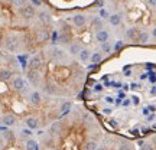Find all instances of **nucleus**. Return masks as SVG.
Wrapping results in <instances>:
<instances>
[{"label":"nucleus","instance_id":"b1692460","mask_svg":"<svg viewBox=\"0 0 156 150\" xmlns=\"http://www.w3.org/2000/svg\"><path fill=\"white\" fill-rule=\"evenodd\" d=\"M26 150H39V145L38 141H35L34 139H28L26 140Z\"/></svg>","mask_w":156,"mask_h":150},{"label":"nucleus","instance_id":"1a4fd4ad","mask_svg":"<svg viewBox=\"0 0 156 150\" xmlns=\"http://www.w3.org/2000/svg\"><path fill=\"white\" fill-rule=\"evenodd\" d=\"M38 19L42 25H51V22H52V16H51V13L48 10H39Z\"/></svg>","mask_w":156,"mask_h":150},{"label":"nucleus","instance_id":"0eeeda50","mask_svg":"<svg viewBox=\"0 0 156 150\" xmlns=\"http://www.w3.org/2000/svg\"><path fill=\"white\" fill-rule=\"evenodd\" d=\"M26 75H28L29 82L32 84L34 87H39V85H41V74H39V71H32V69H28Z\"/></svg>","mask_w":156,"mask_h":150},{"label":"nucleus","instance_id":"f8f14e48","mask_svg":"<svg viewBox=\"0 0 156 150\" xmlns=\"http://www.w3.org/2000/svg\"><path fill=\"white\" fill-rule=\"evenodd\" d=\"M62 128H64L62 121H54L52 124H51V127H49L51 136H59V134L62 133Z\"/></svg>","mask_w":156,"mask_h":150},{"label":"nucleus","instance_id":"f03ea898","mask_svg":"<svg viewBox=\"0 0 156 150\" xmlns=\"http://www.w3.org/2000/svg\"><path fill=\"white\" fill-rule=\"evenodd\" d=\"M19 15L25 20H32V19L36 17V10H35V7L30 3H26L25 6H22L19 9Z\"/></svg>","mask_w":156,"mask_h":150},{"label":"nucleus","instance_id":"20e7f679","mask_svg":"<svg viewBox=\"0 0 156 150\" xmlns=\"http://www.w3.org/2000/svg\"><path fill=\"white\" fill-rule=\"evenodd\" d=\"M42 67H44V59L41 55H34L28 62V68L32 71H39Z\"/></svg>","mask_w":156,"mask_h":150},{"label":"nucleus","instance_id":"49530a36","mask_svg":"<svg viewBox=\"0 0 156 150\" xmlns=\"http://www.w3.org/2000/svg\"><path fill=\"white\" fill-rule=\"evenodd\" d=\"M3 58H5V56H3V54H2V52H0V62L3 61Z\"/></svg>","mask_w":156,"mask_h":150},{"label":"nucleus","instance_id":"e433bc0d","mask_svg":"<svg viewBox=\"0 0 156 150\" xmlns=\"http://www.w3.org/2000/svg\"><path fill=\"white\" fill-rule=\"evenodd\" d=\"M112 108H104V110H103V113H104V114H112Z\"/></svg>","mask_w":156,"mask_h":150},{"label":"nucleus","instance_id":"c9c22d12","mask_svg":"<svg viewBox=\"0 0 156 150\" xmlns=\"http://www.w3.org/2000/svg\"><path fill=\"white\" fill-rule=\"evenodd\" d=\"M122 45H123V42H122V40H119V42H117V45H116V48H114V49H116V51H119V49H120V48H122Z\"/></svg>","mask_w":156,"mask_h":150},{"label":"nucleus","instance_id":"a878e982","mask_svg":"<svg viewBox=\"0 0 156 150\" xmlns=\"http://www.w3.org/2000/svg\"><path fill=\"white\" fill-rule=\"evenodd\" d=\"M3 139H5V141H7V143H12V141H15V134H13V131H10V130H6L5 134H3Z\"/></svg>","mask_w":156,"mask_h":150},{"label":"nucleus","instance_id":"4be33fe9","mask_svg":"<svg viewBox=\"0 0 156 150\" xmlns=\"http://www.w3.org/2000/svg\"><path fill=\"white\" fill-rule=\"evenodd\" d=\"M90 61H91V64H94V65L100 64V62L103 61V54H101L100 51L93 52V55H91V58H90Z\"/></svg>","mask_w":156,"mask_h":150},{"label":"nucleus","instance_id":"aec40b11","mask_svg":"<svg viewBox=\"0 0 156 150\" xmlns=\"http://www.w3.org/2000/svg\"><path fill=\"white\" fill-rule=\"evenodd\" d=\"M71 108H73V103L71 101H64L61 104V107H59V111H61V117L67 116V114H69L71 113Z\"/></svg>","mask_w":156,"mask_h":150},{"label":"nucleus","instance_id":"39448f33","mask_svg":"<svg viewBox=\"0 0 156 150\" xmlns=\"http://www.w3.org/2000/svg\"><path fill=\"white\" fill-rule=\"evenodd\" d=\"M71 22H73V25L75 28L81 29L87 25V16L84 13H75V15L71 16Z\"/></svg>","mask_w":156,"mask_h":150},{"label":"nucleus","instance_id":"a19ab883","mask_svg":"<svg viewBox=\"0 0 156 150\" xmlns=\"http://www.w3.org/2000/svg\"><path fill=\"white\" fill-rule=\"evenodd\" d=\"M149 79H151L152 82H156V77H155V74H152V77L149 78Z\"/></svg>","mask_w":156,"mask_h":150},{"label":"nucleus","instance_id":"ddd939ff","mask_svg":"<svg viewBox=\"0 0 156 150\" xmlns=\"http://www.w3.org/2000/svg\"><path fill=\"white\" fill-rule=\"evenodd\" d=\"M84 46L80 42H71L69 44V46H68V52H69V55H73V56H77L80 52H81V49H83Z\"/></svg>","mask_w":156,"mask_h":150},{"label":"nucleus","instance_id":"7c9ffc66","mask_svg":"<svg viewBox=\"0 0 156 150\" xmlns=\"http://www.w3.org/2000/svg\"><path fill=\"white\" fill-rule=\"evenodd\" d=\"M108 17H110V15H108L104 9H101L100 10V19H107V20H108Z\"/></svg>","mask_w":156,"mask_h":150},{"label":"nucleus","instance_id":"de8ad7c7","mask_svg":"<svg viewBox=\"0 0 156 150\" xmlns=\"http://www.w3.org/2000/svg\"><path fill=\"white\" fill-rule=\"evenodd\" d=\"M0 150H2V149H0Z\"/></svg>","mask_w":156,"mask_h":150},{"label":"nucleus","instance_id":"6e6552de","mask_svg":"<svg viewBox=\"0 0 156 150\" xmlns=\"http://www.w3.org/2000/svg\"><path fill=\"white\" fill-rule=\"evenodd\" d=\"M2 124L5 126V127H12V126H15L17 121V118L15 114H10V113H7V114H3V117H2Z\"/></svg>","mask_w":156,"mask_h":150},{"label":"nucleus","instance_id":"6ab92c4d","mask_svg":"<svg viewBox=\"0 0 156 150\" xmlns=\"http://www.w3.org/2000/svg\"><path fill=\"white\" fill-rule=\"evenodd\" d=\"M91 55H93L91 49H88V48H83L81 52L78 54V59H80L81 62H88V59L91 58Z\"/></svg>","mask_w":156,"mask_h":150},{"label":"nucleus","instance_id":"ea45409f","mask_svg":"<svg viewBox=\"0 0 156 150\" xmlns=\"http://www.w3.org/2000/svg\"><path fill=\"white\" fill-rule=\"evenodd\" d=\"M152 36H153V38L156 39V26L153 29H152Z\"/></svg>","mask_w":156,"mask_h":150},{"label":"nucleus","instance_id":"412c9836","mask_svg":"<svg viewBox=\"0 0 156 150\" xmlns=\"http://www.w3.org/2000/svg\"><path fill=\"white\" fill-rule=\"evenodd\" d=\"M119 150H134V146L130 140L123 137V139L120 140V143H119Z\"/></svg>","mask_w":156,"mask_h":150},{"label":"nucleus","instance_id":"79ce46f5","mask_svg":"<svg viewBox=\"0 0 156 150\" xmlns=\"http://www.w3.org/2000/svg\"><path fill=\"white\" fill-rule=\"evenodd\" d=\"M147 110H151V111H155L156 107H155V106H149V107H147Z\"/></svg>","mask_w":156,"mask_h":150},{"label":"nucleus","instance_id":"72a5a7b5","mask_svg":"<svg viewBox=\"0 0 156 150\" xmlns=\"http://www.w3.org/2000/svg\"><path fill=\"white\" fill-rule=\"evenodd\" d=\"M132 98H133V104H134V106H137V104L140 103V100H139V97H137V95H133Z\"/></svg>","mask_w":156,"mask_h":150},{"label":"nucleus","instance_id":"bb28decb","mask_svg":"<svg viewBox=\"0 0 156 150\" xmlns=\"http://www.w3.org/2000/svg\"><path fill=\"white\" fill-rule=\"evenodd\" d=\"M97 143H95L94 140H91V141H87L85 146H84V150H97Z\"/></svg>","mask_w":156,"mask_h":150},{"label":"nucleus","instance_id":"c756f323","mask_svg":"<svg viewBox=\"0 0 156 150\" xmlns=\"http://www.w3.org/2000/svg\"><path fill=\"white\" fill-rule=\"evenodd\" d=\"M20 133H22V136L23 137H30V136H32V130H29V128H23L22 131H20Z\"/></svg>","mask_w":156,"mask_h":150},{"label":"nucleus","instance_id":"393cba45","mask_svg":"<svg viewBox=\"0 0 156 150\" xmlns=\"http://www.w3.org/2000/svg\"><path fill=\"white\" fill-rule=\"evenodd\" d=\"M48 39H49V32H48L46 29H41V30H38V40L45 42V40H48Z\"/></svg>","mask_w":156,"mask_h":150},{"label":"nucleus","instance_id":"4c0bfd02","mask_svg":"<svg viewBox=\"0 0 156 150\" xmlns=\"http://www.w3.org/2000/svg\"><path fill=\"white\" fill-rule=\"evenodd\" d=\"M137 88H140L139 84H132V89H137Z\"/></svg>","mask_w":156,"mask_h":150},{"label":"nucleus","instance_id":"f257e3e1","mask_svg":"<svg viewBox=\"0 0 156 150\" xmlns=\"http://www.w3.org/2000/svg\"><path fill=\"white\" fill-rule=\"evenodd\" d=\"M5 49L7 52H12V54H15L19 51V46H20V42H19V39L16 36H13V35H9V36H6L5 39Z\"/></svg>","mask_w":156,"mask_h":150},{"label":"nucleus","instance_id":"423d86ee","mask_svg":"<svg viewBox=\"0 0 156 150\" xmlns=\"http://www.w3.org/2000/svg\"><path fill=\"white\" fill-rule=\"evenodd\" d=\"M95 40H97L100 45L108 44V40H110V32H108L107 29L97 30V32H95Z\"/></svg>","mask_w":156,"mask_h":150},{"label":"nucleus","instance_id":"c85d7f7f","mask_svg":"<svg viewBox=\"0 0 156 150\" xmlns=\"http://www.w3.org/2000/svg\"><path fill=\"white\" fill-rule=\"evenodd\" d=\"M100 52H106V54H110L112 52V45L110 44H104L100 46Z\"/></svg>","mask_w":156,"mask_h":150},{"label":"nucleus","instance_id":"9b49d317","mask_svg":"<svg viewBox=\"0 0 156 150\" xmlns=\"http://www.w3.org/2000/svg\"><path fill=\"white\" fill-rule=\"evenodd\" d=\"M13 79V71L9 68H0V81L2 82H7Z\"/></svg>","mask_w":156,"mask_h":150},{"label":"nucleus","instance_id":"2f4dec72","mask_svg":"<svg viewBox=\"0 0 156 150\" xmlns=\"http://www.w3.org/2000/svg\"><path fill=\"white\" fill-rule=\"evenodd\" d=\"M29 3H30V5L34 6H36V7H39V6H42V2H41V0H30V2H29Z\"/></svg>","mask_w":156,"mask_h":150},{"label":"nucleus","instance_id":"f704fd0d","mask_svg":"<svg viewBox=\"0 0 156 150\" xmlns=\"http://www.w3.org/2000/svg\"><path fill=\"white\" fill-rule=\"evenodd\" d=\"M5 145H6V141H5V139H3V136H0V149H3Z\"/></svg>","mask_w":156,"mask_h":150},{"label":"nucleus","instance_id":"7ed1b4c3","mask_svg":"<svg viewBox=\"0 0 156 150\" xmlns=\"http://www.w3.org/2000/svg\"><path fill=\"white\" fill-rule=\"evenodd\" d=\"M10 87H12V89L16 91V92H23L25 89L28 88V84H26V81H25L20 75H17V77H15L13 79H12Z\"/></svg>","mask_w":156,"mask_h":150},{"label":"nucleus","instance_id":"cd10ccee","mask_svg":"<svg viewBox=\"0 0 156 150\" xmlns=\"http://www.w3.org/2000/svg\"><path fill=\"white\" fill-rule=\"evenodd\" d=\"M140 150H155V146H153L152 141H145L142 145V147H140Z\"/></svg>","mask_w":156,"mask_h":150},{"label":"nucleus","instance_id":"473e14b6","mask_svg":"<svg viewBox=\"0 0 156 150\" xmlns=\"http://www.w3.org/2000/svg\"><path fill=\"white\" fill-rule=\"evenodd\" d=\"M110 121V126H113L114 128H117L119 127V124H117V120H114V118H112V120H108Z\"/></svg>","mask_w":156,"mask_h":150},{"label":"nucleus","instance_id":"dca6fc26","mask_svg":"<svg viewBox=\"0 0 156 150\" xmlns=\"http://www.w3.org/2000/svg\"><path fill=\"white\" fill-rule=\"evenodd\" d=\"M139 29L134 28V26H132V28L126 29V38L129 39V40H132V42H136V39H137V35H139Z\"/></svg>","mask_w":156,"mask_h":150},{"label":"nucleus","instance_id":"a18cd8bd","mask_svg":"<svg viewBox=\"0 0 156 150\" xmlns=\"http://www.w3.org/2000/svg\"><path fill=\"white\" fill-rule=\"evenodd\" d=\"M106 100H107V101H108V103H113V101H114V100H113V98H112V97H107Z\"/></svg>","mask_w":156,"mask_h":150},{"label":"nucleus","instance_id":"37998d69","mask_svg":"<svg viewBox=\"0 0 156 150\" xmlns=\"http://www.w3.org/2000/svg\"><path fill=\"white\" fill-rule=\"evenodd\" d=\"M129 104H130V101H129V100H126V101H124V103H123V106H126V107H127Z\"/></svg>","mask_w":156,"mask_h":150},{"label":"nucleus","instance_id":"f3484780","mask_svg":"<svg viewBox=\"0 0 156 150\" xmlns=\"http://www.w3.org/2000/svg\"><path fill=\"white\" fill-rule=\"evenodd\" d=\"M51 56H52L55 61H61V59L65 58V52H64L62 49H59V48L54 46V48L51 49Z\"/></svg>","mask_w":156,"mask_h":150},{"label":"nucleus","instance_id":"2eb2a0df","mask_svg":"<svg viewBox=\"0 0 156 150\" xmlns=\"http://www.w3.org/2000/svg\"><path fill=\"white\" fill-rule=\"evenodd\" d=\"M123 20V15L122 13H113V15H110V17H108V23L112 25V26H120V23H122Z\"/></svg>","mask_w":156,"mask_h":150},{"label":"nucleus","instance_id":"a211bd4d","mask_svg":"<svg viewBox=\"0 0 156 150\" xmlns=\"http://www.w3.org/2000/svg\"><path fill=\"white\" fill-rule=\"evenodd\" d=\"M149 38H151V35L147 30H140L139 35H137V39H136V42L140 45H146L149 42Z\"/></svg>","mask_w":156,"mask_h":150},{"label":"nucleus","instance_id":"5701e85b","mask_svg":"<svg viewBox=\"0 0 156 150\" xmlns=\"http://www.w3.org/2000/svg\"><path fill=\"white\" fill-rule=\"evenodd\" d=\"M91 25H93L97 30L104 29V28H103V20L100 19V16H94V17H93V19H91Z\"/></svg>","mask_w":156,"mask_h":150},{"label":"nucleus","instance_id":"58836bf2","mask_svg":"<svg viewBox=\"0 0 156 150\" xmlns=\"http://www.w3.org/2000/svg\"><path fill=\"white\" fill-rule=\"evenodd\" d=\"M97 150H108L107 149V146H104V145H101L100 147H97Z\"/></svg>","mask_w":156,"mask_h":150},{"label":"nucleus","instance_id":"9d476101","mask_svg":"<svg viewBox=\"0 0 156 150\" xmlns=\"http://www.w3.org/2000/svg\"><path fill=\"white\" fill-rule=\"evenodd\" d=\"M29 101H30V104L35 107L41 106V103H42V95H41V92H39L38 89H35V91H32V92L29 94Z\"/></svg>","mask_w":156,"mask_h":150},{"label":"nucleus","instance_id":"4468645a","mask_svg":"<svg viewBox=\"0 0 156 150\" xmlns=\"http://www.w3.org/2000/svg\"><path fill=\"white\" fill-rule=\"evenodd\" d=\"M25 124H26V128H29V130H36L39 127V120L34 116L26 117L25 118Z\"/></svg>","mask_w":156,"mask_h":150},{"label":"nucleus","instance_id":"c03bdc74","mask_svg":"<svg viewBox=\"0 0 156 150\" xmlns=\"http://www.w3.org/2000/svg\"><path fill=\"white\" fill-rule=\"evenodd\" d=\"M147 3H149V5H152V6H156V2H155V0H152V2H147Z\"/></svg>","mask_w":156,"mask_h":150}]
</instances>
